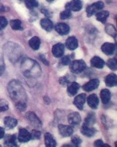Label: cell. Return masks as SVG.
<instances>
[{
    "label": "cell",
    "mask_w": 117,
    "mask_h": 147,
    "mask_svg": "<svg viewBox=\"0 0 117 147\" xmlns=\"http://www.w3.org/2000/svg\"><path fill=\"white\" fill-rule=\"evenodd\" d=\"M9 92L10 93L11 98L16 102L17 103H26L23 100V96H25V92L22 90L20 83L17 81H13L9 84Z\"/></svg>",
    "instance_id": "cell-1"
},
{
    "label": "cell",
    "mask_w": 117,
    "mask_h": 147,
    "mask_svg": "<svg viewBox=\"0 0 117 147\" xmlns=\"http://www.w3.org/2000/svg\"><path fill=\"white\" fill-rule=\"evenodd\" d=\"M86 67V65L85 61L79 59V60H74L71 63L70 65V70L74 73H80L82 72Z\"/></svg>",
    "instance_id": "cell-2"
},
{
    "label": "cell",
    "mask_w": 117,
    "mask_h": 147,
    "mask_svg": "<svg viewBox=\"0 0 117 147\" xmlns=\"http://www.w3.org/2000/svg\"><path fill=\"white\" fill-rule=\"evenodd\" d=\"M104 7V4L103 2L99 1V2H96L91 5H89L87 8H86V14H87V16H92V15L98 13L99 10H101Z\"/></svg>",
    "instance_id": "cell-3"
},
{
    "label": "cell",
    "mask_w": 117,
    "mask_h": 147,
    "mask_svg": "<svg viewBox=\"0 0 117 147\" xmlns=\"http://www.w3.org/2000/svg\"><path fill=\"white\" fill-rule=\"evenodd\" d=\"M18 141L21 142V143H26L28 142L32 138H31V134L30 133L25 129V128H21L19 130V134H18Z\"/></svg>",
    "instance_id": "cell-4"
},
{
    "label": "cell",
    "mask_w": 117,
    "mask_h": 147,
    "mask_svg": "<svg viewBox=\"0 0 117 147\" xmlns=\"http://www.w3.org/2000/svg\"><path fill=\"white\" fill-rule=\"evenodd\" d=\"M26 118L27 119V121L34 127H41V121L39 120V118L37 117V115H35L34 113L33 112H28L26 115Z\"/></svg>",
    "instance_id": "cell-5"
},
{
    "label": "cell",
    "mask_w": 117,
    "mask_h": 147,
    "mask_svg": "<svg viewBox=\"0 0 117 147\" xmlns=\"http://www.w3.org/2000/svg\"><path fill=\"white\" fill-rule=\"evenodd\" d=\"M58 130L59 133L63 137H69L73 134L74 130L71 126H67V125H62L60 124L58 126Z\"/></svg>",
    "instance_id": "cell-6"
},
{
    "label": "cell",
    "mask_w": 117,
    "mask_h": 147,
    "mask_svg": "<svg viewBox=\"0 0 117 147\" xmlns=\"http://www.w3.org/2000/svg\"><path fill=\"white\" fill-rule=\"evenodd\" d=\"M66 9L72 11H79L82 9V3L80 0H72L66 4Z\"/></svg>",
    "instance_id": "cell-7"
},
{
    "label": "cell",
    "mask_w": 117,
    "mask_h": 147,
    "mask_svg": "<svg viewBox=\"0 0 117 147\" xmlns=\"http://www.w3.org/2000/svg\"><path fill=\"white\" fill-rule=\"evenodd\" d=\"M55 28H56V31L61 34V35H65V34H68L69 30H70V28L68 24L64 23V22H59L57 23L56 26H55Z\"/></svg>",
    "instance_id": "cell-8"
},
{
    "label": "cell",
    "mask_w": 117,
    "mask_h": 147,
    "mask_svg": "<svg viewBox=\"0 0 117 147\" xmlns=\"http://www.w3.org/2000/svg\"><path fill=\"white\" fill-rule=\"evenodd\" d=\"M80 121H81V117L78 113L73 112L68 115V122L71 125V127L78 126L80 123Z\"/></svg>",
    "instance_id": "cell-9"
},
{
    "label": "cell",
    "mask_w": 117,
    "mask_h": 147,
    "mask_svg": "<svg viewBox=\"0 0 117 147\" xmlns=\"http://www.w3.org/2000/svg\"><path fill=\"white\" fill-rule=\"evenodd\" d=\"M64 53V45L62 43H57L52 47V54L56 58H60Z\"/></svg>",
    "instance_id": "cell-10"
},
{
    "label": "cell",
    "mask_w": 117,
    "mask_h": 147,
    "mask_svg": "<svg viewBox=\"0 0 117 147\" xmlns=\"http://www.w3.org/2000/svg\"><path fill=\"white\" fill-rule=\"evenodd\" d=\"M99 80L98 79H92L91 81H89L88 83H86V84H84L83 86V90H86V91H92V90H96L98 86H99Z\"/></svg>",
    "instance_id": "cell-11"
},
{
    "label": "cell",
    "mask_w": 117,
    "mask_h": 147,
    "mask_svg": "<svg viewBox=\"0 0 117 147\" xmlns=\"http://www.w3.org/2000/svg\"><path fill=\"white\" fill-rule=\"evenodd\" d=\"M86 96L85 94H80V95H78L74 100V104L80 109V110H82L83 109V106L86 102Z\"/></svg>",
    "instance_id": "cell-12"
},
{
    "label": "cell",
    "mask_w": 117,
    "mask_h": 147,
    "mask_svg": "<svg viewBox=\"0 0 117 147\" xmlns=\"http://www.w3.org/2000/svg\"><path fill=\"white\" fill-rule=\"evenodd\" d=\"M101 49H102V51H103L105 54H107V55H111V54H113V53L115 52L116 45L113 44V43L106 42V43L103 44Z\"/></svg>",
    "instance_id": "cell-13"
},
{
    "label": "cell",
    "mask_w": 117,
    "mask_h": 147,
    "mask_svg": "<svg viewBox=\"0 0 117 147\" xmlns=\"http://www.w3.org/2000/svg\"><path fill=\"white\" fill-rule=\"evenodd\" d=\"M78 40L74 37V36H71L68 37L66 40V47L69 49V50H74L78 47Z\"/></svg>",
    "instance_id": "cell-14"
},
{
    "label": "cell",
    "mask_w": 117,
    "mask_h": 147,
    "mask_svg": "<svg viewBox=\"0 0 117 147\" xmlns=\"http://www.w3.org/2000/svg\"><path fill=\"white\" fill-rule=\"evenodd\" d=\"M87 102H88V105H89L92 109H95L98 108V103H99L98 97L97 96V95L92 94V95H91V96H88V98H87Z\"/></svg>",
    "instance_id": "cell-15"
},
{
    "label": "cell",
    "mask_w": 117,
    "mask_h": 147,
    "mask_svg": "<svg viewBox=\"0 0 117 147\" xmlns=\"http://www.w3.org/2000/svg\"><path fill=\"white\" fill-rule=\"evenodd\" d=\"M91 65H92L93 67H95V68L102 69V68L104 66L105 63H104V61L101 58H99V57H98V56H95V57H93V58L91 59Z\"/></svg>",
    "instance_id": "cell-16"
},
{
    "label": "cell",
    "mask_w": 117,
    "mask_h": 147,
    "mask_svg": "<svg viewBox=\"0 0 117 147\" xmlns=\"http://www.w3.org/2000/svg\"><path fill=\"white\" fill-rule=\"evenodd\" d=\"M80 132L83 135L86 136V137H92L94 136V134L97 133L96 129L93 128V127H86V126H84L81 127L80 129Z\"/></svg>",
    "instance_id": "cell-17"
},
{
    "label": "cell",
    "mask_w": 117,
    "mask_h": 147,
    "mask_svg": "<svg viewBox=\"0 0 117 147\" xmlns=\"http://www.w3.org/2000/svg\"><path fill=\"white\" fill-rule=\"evenodd\" d=\"M4 147H17L16 144V136L14 135H9L6 137L4 140Z\"/></svg>",
    "instance_id": "cell-18"
},
{
    "label": "cell",
    "mask_w": 117,
    "mask_h": 147,
    "mask_svg": "<svg viewBox=\"0 0 117 147\" xmlns=\"http://www.w3.org/2000/svg\"><path fill=\"white\" fill-rule=\"evenodd\" d=\"M40 25H41V27H42L45 30H46V31H48V32L51 31L52 28H53V23H52V22H51L50 19H48V18H44V19H42V20L40 21Z\"/></svg>",
    "instance_id": "cell-19"
},
{
    "label": "cell",
    "mask_w": 117,
    "mask_h": 147,
    "mask_svg": "<svg viewBox=\"0 0 117 147\" xmlns=\"http://www.w3.org/2000/svg\"><path fill=\"white\" fill-rule=\"evenodd\" d=\"M45 147H56L57 143L55 139L51 134H45Z\"/></svg>",
    "instance_id": "cell-20"
},
{
    "label": "cell",
    "mask_w": 117,
    "mask_h": 147,
    "mask_svg": "<svg viewBox=\"0 0 117 147\" xmlns=\"http://www.w3.org/2000/svg\"><path fill=\"white\" fill-rule=\"evenodd\" d=\"M117 83V78L116 74H110L105 78V84L109 87L116 86Z\"/></svg>",
    "instance_id": "cell-21"
},
{
    "label": "cell",
    "mask_w": 117,
    "mask_h": 147,
    "mask_svg": "<svg viewBox=\"0 0 117 147\" xmlns=\"http://www.w3.org/2000/svg\"><path fill=\"white\" fill-rule=\"evenodd\" d=\"M79 89H80V84H77L76 82H73L68 87V93L69 94V96H74L77 94Z\"/></svg>",
    "instance_id": "cell-22"
},
{
    "label": "cell",
    "mask_w": 117,
    "mask_h": 147,
    "mask_svg": "<svg viewBox=\"0 0 117 147\" xmlns=\"http://www.w3.org/2000/svg\"><path fill=\"white\" fill-rule=\"evenodd\" d=\"M100 96H101V99H102V102L104 103V104H107L110 101V98H111V93L109 90L107 89H104L101 91L100 93Z\"/></svg>",
    "instance_id": "cell-23"
},
{
    "label": "cell",
    "mask_w": 117,
    "mask_h": 147,
    "mask_svg": "<svg viewBox=\"0 0 117 147\" xmlns=\"http://www.w3.org/2000/svg\"><path fill=\"white\" fill-rule=\"evenodd\" d=\"M29 46L31 47L32 49L33 50H38L40 47V40L39 37L34 36L29 40Z\"/></svg>",
    "instance_id": "cell-24"
},
{
    "label": "cell",
    "mask_w": 117,
    "mask_h": 147,
    "mask_svg": "<svg viewBox=\"0 0 117 147\" xmlns=\"http://www.w3.org/2000/svg\"><path fill=\"white\" fill-rule=\"evenodd\" d=\"M17 120L12 118V117H5L4 118V125L9 128H14L17 126Z\"/></svg>",
    "instance_id": "cell-25"
},
{
    "label": "cell",
    "mask_w": 117,
    "mask_h": 147,
    "mask_svg": "<svg viewBox=\"0 0 117 147\" xmlns=\"http://www.w3.org/2000/svg\"><path fill=\"white\" fill-rule=\"evenodd\" d=\"M110 16V13L109 11H98V13H96V17H97V20L101 22H105L107 18L109 17Z\"/></svg>",
    "instance_id": "cell-26"
},
{
    "label": "cell",
    "mask_w": 117,
    "mask_h": 147,
    "mask_svg": "<svg viewBox=\"0 0 117 147\" xmlns=\"http://www.w3.org/2000/svg\"><path fill=\"white\" fill-rule=\"evenodd\" d=\"M10 26L14 30H21L23 28L21 22L20 20H16V19L10 21Z\"/></svg>",
    "instance_id": "cell-27"
},
{
    "label": "cell",
    "mask_w": 117,
    "mask_h": 147,
    "mask_svg": "<svg viewBox=\"0 0 117 147\" xmlns=\"http://www.w3.org/2000/svg\"><path fill=\"white\" fill-rule=\"evenodd\" d=\"M95 123V116L94 115H89L86 119L85 120V123H84V126H86V127H91L92 125H93Z\"/></svg>",
    "instance_id": "cell-28"
},
{
    "label": "cell",
    "mask_w": 117,
    "mask_h": 147,
    "mask_svg": "<svg viewBox=\"0 0 117 147\" xmlns=\"http://www.w3.org/2000/svg\"><path fill=\"white\" fill-rule=\"evenodd\" d=\"M24 1H25V3H26L27 7L29 8V9L36 8V7H38V5H39L37 0H24Z\"/></svg>",
    "instance_id": "cell-29"
},
{
    "label": "cell",
    "mask_w": 117,
    "mask_h": 147,
    "mask_svg": "<svg viewBox=\"0 0 117 147\" xmlns=\"http://www.w3.org/2000/svg\"><path fill=\"white\" fill-rule=\"evenodd\" d=\"M71 16H72L71 10L66 9L65 10H63L62 12H61V14H60V18L62 19V20H64V19H68V18L71 17Z\"/></svg>",
    "instance_id": "cell-30"
},
{
    "label": "cell",
    "mask_w": 117,
    "mask_h": 147,
    "mask_svg": "<svg viewBox=\"0 0 117 147\" xmlns=\"http://www.w3.org/2000/svg\"><path fill=\"white\" fill-rule=\"evenodd\" d=\"M9 109V103L6 100L0 99V112L6 111Z\"/></svg>",
    "instance_id": "cell-31"
},
{
    "label": "cell",
    "mask_w": 117,
    "mask_h": 147,
    "mask_svg": "<svg viewBox=\"0 0 117 147\" xmlns=\"http://www.w3.org/2000/svg\"><path fill=\"white\" fill-rule=\"evenodd\" d=\"M107 65H108V66L110 68V69H112V70H116V67H117V63H116V59H109V61H108V63H107Z\"/></svg>",
    "instance_id": "cell-32"
},
{
    "label": "cell",
    "mask_w": 117,
    "mask_h": 147,
    "mask_svg": "<svg viewBox=\"0 0 117 147\" xmlns=\"http://www.w3.org/2000/svg\"><path fill=\"white\" fill-rule=\"evenodd\" d=\"M71 142H72V144L74 146H75L76 147H79L81 144V140L78 136H74V137H72Z\"/></svg>",
    "instance_id": "cell-33"
},
{
    "label": "cell",
    "mask_w": 117,
    "mask_h": 147,
    "mask_svg": "<svg viewBox=\"0 0 117 147\" xmlns=\"http://www.w3.org/2000/svg\"><path fill=\"white\" fill-rule=\"evenodd\" d=\"M30 134H31V138L35 139V140L40 139V136H41V133L38 130H33Z\"/></svg>",
    "instance_id": "cell-34"
},
{
    "label": "cell",
    "mask_w": 117,
    "mask_h": 147,
    "mask_svg": "<svg viewBox=\"0 0 117 147\" xmlns=\"http://www.w3.org/2000/svg\"><path fill=\"white\" fill-rule=\"evenodd\" d=\"M8 24V21L5 17L3 16H0V30L3 29Z\"/></svg>",
    "instance_id": "cell-35"
},
{
    "label": "cell",
    "mask_w": 117,
    "mask_h": 147,
    "mask_svg": "<svg viewBox=\"0 0 117 147\" xmlns=\"http://www.w3.org/2000/svg\"><path fill=\"white\" fill-rule=\"evenodd\" d=\"M61 63H62V65H68V64L70 63V59H69V57H68V56H64V57H62V59H61Z\"/></svg>",
    "instance_id": "cell-36"
},
{
    "label": "cell",
    "mask_w": 117,
    "mask_h": 147,
    "mask_svg": "<svg viewBox=\"0 0 117 147\" xmlns=\"http://www.w3.org/2000/svg\"><path fill=\"white\" fill-rule=\"evenodd\" d=\"M103 145H104L103 141H102L101 140H96L95 143H94V147H102L103 146Z\"/></svg>",
    "instance_id": "cell-37"
},
{
    "label": "cell",
    "mask_w": 117,
    "mask_h": 147,
    "mask_svg": "<svg viewBox=\"0 0 117 147\" xmlns=\"http://www.w3.org/2000/svg\"><path fill=\"white\" fill-rule=\"evenodd\" d=\"M3 136H4V130H3V128L0 127V140L3 139Z\"/></svg>",
    "instance_id": "cell-38"
},
{
    "label": "cell",
    "mask_w": 117,
    "mask_h": 147,
    "mask_svg": "<svg viewBox=\"0 0 117 147\" xmlns=\"http://www.w3.org/2000/svg\"><path fill=\"white\" fill-rule=\"evenodd\" d=\"M62 147H76L75 146H74L72 143L71 144H66V145H63Z\"/></svg>",
    "instance_id": "cell-39"
},
{
    "label": "cell",
    "mask_w": 117,
    "mask_h": 147,
    "mask_svg": "<svg viewBox=\"0 0 117 147\" xmlns=\"http://www.w3.org/2000/svg\"><path fill=\"white\" fill-rule=\"evenodd\" d=\"M102 147H111V146H110V145H108V144H104Z\"/></svg>",
    "instance_id": "cell-40"
},
{
    "label": "cell",
    "mask_w": 117,
    "mask_h": 147,
    "mask_svg": "<svg viewBox=\"0 0 117 147\" xmlns=\"http://www.w3.org/2000/svg\"><path fill=\"white\" fill-rule=\"evenodd\" d=\"M47 2H50V3H51V2H53V1H55V0H46Z\"/></svg>",
    "instance_id": "cell-41"
},
{
    "label": "cell",
    "mask_w": 117,
    "mask_h": 147,
    "mask_svg": "<svg viewBox=\"0 0 117 147\" xmlns=\"http://www.w3.org/2000/svg\"><path fill=\"white\" fill-rule=\"evenodd\" d=\"M18 1H22V0H18Z\"/></svg>",
    "instance_id": "cell-42"
},
{
    "label": "cell",
    "mask_w": 117,
    "mask_h": 147,
    "mask_svg": "<svg viewBox=\"0 0 117 147\" xmlns=\"http://www.w3.org/2000/svg\"><path fill=\"white\" fill-rule=\"evenodd\" d=\"M0 147H2V146H0Z\"/></svg>",
    "instance_id": "cell-43"
}]
</instances>
